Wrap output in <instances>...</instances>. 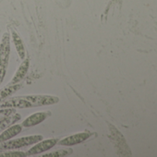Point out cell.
<instances>
[{"mask_svg":"<svg viewBox=\"0 0 157 157\" xmlns=\"http://www.w3.org/2000/svg\"><path fill=\"white\" fill-rule=\"evenodd\" d=\"M59 98L51 95H25L8 99L0 104L1 108H30L57 104Z\"/></svg>","mask_w":157,"mask_h":157,"instance_id":"obj_1","label":"cell"},{"mask_svg":"<svg viewBox=\"0 0 157 157\" xmlns=\"http://www.w3.org/2000/svg\"><path fill=\"white\" fill-rule=\"evenodd\" d=\"M10 54V36L9 33L3 34L0 44V85H1L9 66Z\"/></svg>","mask_w":157,"mask_h":157,"instance_id":"obj_2","label":"cell"},{"mask_svg":"<svg viewBox=\"0 0 157 157\" xmlns=\"http://www.w3.org/2000/svg\"><path fill=\"white\" fill-rule=\"evenodd\" d=\"M43 140L42 135H32L27 137L19 138L16 140H9L0 144V150H14L26 147L29 145H33L36 142Z\"/></svg>","mask_w":157,"mask_h":157,"instance_id":"obj_3","label":"cell"},{"mask_svg":"<svg viewBox=\"0 0 157 157\" xmlns=\"http://www.w3.org/2000/svg\"><path fill=\"white\" fill-rule=\"evenodd\" d=\"M57 142H58L57 139H49V140H45L43 141L40 140L38 142H36L34 146H33L30 150H28L26 151V155L27 156L36 155V154H39L41 152L46 151L52 149Z\"/></svg>","mask_w":157,"mask_h":157,"instance_id":"obj_4","label":"cell"},{"mask_svg":"<svg viewBox=\"0 0 157 157\" xmlns=\"http://www.w3.org/2000/svg\"><path fill=\"white\" fill-rule=\"evenodd\" d=\"M92 133L89 131H83L81 133H77V134H73L70 135L68 137L64 138L63 140H58V144L62 145V146H72V145H77L80 144L83 141H85L86 140H88L91 137Z\"/></svg>","mask_w":157,"mask_h":157,"instance_id":"obj_5","label":"cell"},{"mask_svg":"<svg viewBox=\"0 0 157 157\" xmlns=\"http://www.w3.org/2000/svg\"><path fill=\"white\" fill-rule=\"evenodd\" d=\"M51 116V112L49 111H45V112H37L34 113L33 115H31L30 117H28L21 124L22 127L25 128H29V127H33L36 126L40 123H42L44 120H45L48 117Z\"/></svg>","mask_w":157,"mask_h":157,"instance_id":"obj_6","label":"cell"},{"mask_svg":"<svg viewBox=\"0 0 157 157\" xmlns=\"http://www.w3.org/2000/svg\"><path fill=\"white\" fill-rule=\"evenodd\" d=\"M29 67H30V58L27 56L24 57L23 61L21 62V66L19 67V68L17 69L15 75L13 76L12 80L10 82V84H16V83H19V82H21L22 78L25 77L28 69H29Z\"/></svg>","mask_w":157,"mask_h":157,"instance_id":"obj_7","label":"cell"},{"mask_svg":"<svg viewBox=\"0 0 157 157\" xmlns=\"http://www.w3.org/2000/svg\"><path fill=\"white\" fill-rule=\"evenodd\" d=\"M21 130H22V126L19 125V124L9 127L0 134V143L5 142L9 140H11L13 137L20 134L21 132Z\"/></svg>","mask_w":157,"mask_h":157,"instance_id":"obj_8","label":"cell"},{"mask_svg":"<svg viewBox=\"0 0 157 157\" xmlns=\"http://www.w3.org/2000/svg\"><path fill=\"white\" fill-rule=\"evenodd\" d=\"M20 119H21V115L17 114V113H14L9 117L1 118L0 119V132H1L2 130H5L9 127L12 126L14 123L18 122Z\"/></svg>","mask_w":157,"mask_h":157,"instance_id":"obj_9","label":"cell"},{"mask_svg":"<svg viewBox=\"0 0 157 157\" xmlns=\"http://www.w3.org/2000/svg\"><path fill=\"white\" fill-rule=\"evenodd\" d=\"M12 40H13V43L15 44V47H16V50H17V53H18L20 58L23 60L24 57H25L24 44H23V42H22L21 38L20 37V35L15 31L12 32Z\"/></svg>","mask_w":157,"mask_h":157,"instance_id":"obj_10","label":"cell"},{"mask_svg":"<svg viewBox=\"0 0 157 157\" xmlns=\"http://www.w3.org/2000/svg\"><path fill=\"white\" fill-rule=\"evenodd\" d=\"M73 151L72 149H62V150H57L53 152H49L46 154H44V157H60V156H66L71 154Z\"/></svg>","mask_w":157,"mask_h":157,"instance_id":"obj_11","label":"cell"},{"mask_svg":"<svg viewBox=\"0 0 157 157\" xmlns=\"http://www.w3.org/2000/svg\"><path fill=\"white\" fill-rule=\"evenodd\" d=\"M0 156H3V157H25L26 152L24 151H9V152H4L1 153Z\"/></svg>","mask_w":157,"mask_h":157,"instance_id":"obj_12","label":"cell"}]
</instances>
